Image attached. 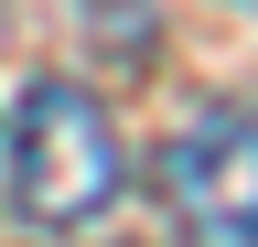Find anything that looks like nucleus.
<instances>
[{
  "label": "nucleus",
  "instance_id": "1",
  "mask_svg": "<svg viewBox=\"0 0 258 247\" xmlns=\"http://www.w3.org/2000/svg\"><path fill=\"white\" fill-rule=\"evenodd\" d=\"M11 194L32 226H86L118 194V129L76 75H43L11 108Z\"/></svg>",
  "mask_w": 258,
  "mask_h": 247
},
{
  "label": "nucleus",
  "instance_id": "2",
  "mask_svg": "<svg viewBox=\"0 0 258 247\" xmlns=\"http://www.w3.org/2000/svg\"><path fill=\"white\" fill-rule=\"evenodd\" d=\"M161 204L194 247H258V118L215 108L161 150Z\"/></svg>",
  "mask_w": 258,
  "mask_h": 247
}]
</instances>
